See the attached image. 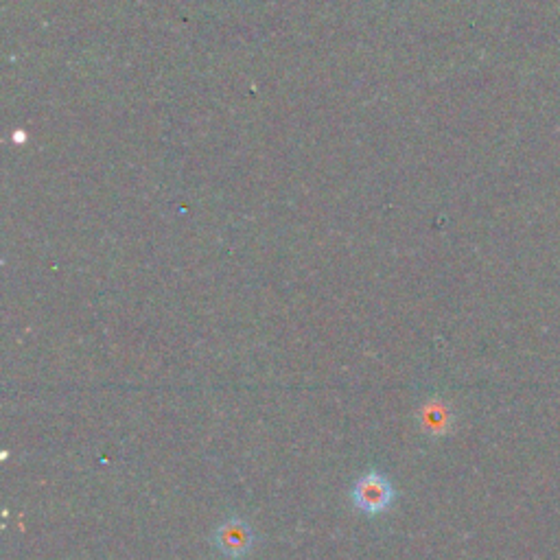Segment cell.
Here are the masks:
<instances>
[{
    "mask_svg": "<svg viewBox=\"0 0 560 560\" xmlns=\"http://www.w3.org/2000/svg\"><path fill=\"white\" fill-rule=\"evenodd\" d=\"M215 541L219 550L230 558H241L252 550L254 534L252 528L243 519H228L221 523V528L215 534Z\"/></svg>",
    "mask_w": 560,
    "mask_h": 560,
    "instance_id": "cell-2",
    "label": "cell"
},
{
    "mask_svg": "<svg viewBox=\"0 0 560 560\" xmlns=\"http://www.w3.org/2000/svg\"><path fill=\"white\" fill-rule=\"evenodd\" d=\"M423 416H425V427L431 431H440L447 425V412L440 410V407H427Z\"/></svg>",
    "mask_w": 560,
    "mask_h": 560,
    "instance_id": "cell-3",
    "label": "cell"
},
{
    "mask_svg": "<svg viewBox=\"0 0 560 560\" xmlns=\"http://www.w3.org/2000/svg\"><path fill=\"white\" fill-rule=\"evenodd\" d=\"M353 501L366 515H381V512L392 506L394 488L383 475H379L377 471H370L357 480L353 488Z\"/></svg>",
    "mask_w": 560,
    "mask_h": 560,
    "instance_id": "cell-1",
    "label": "cell"
}]
</instances>
